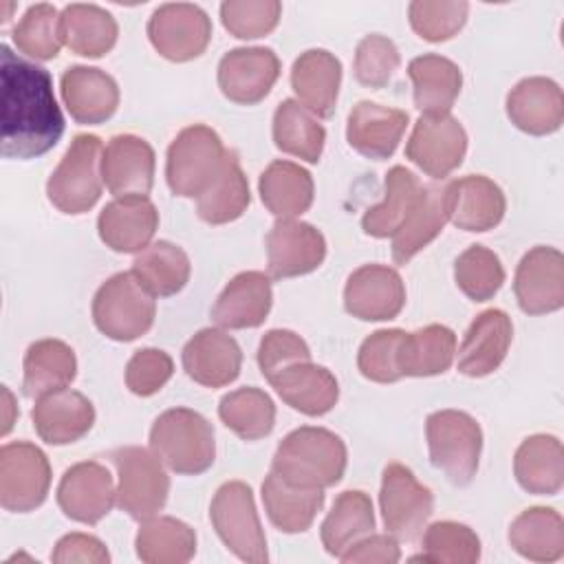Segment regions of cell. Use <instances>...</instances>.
Listing matches in <instances>:
<instances>
[{"label":"cell","mask_w":564,"mask_h":564,"mask_svg":"<svg viewBox=\"0 0 564 564\" xmlns=\"http://www.w3.org/2000/svg\"><path fill=\"white\" fill-rule=\"evenodd\" d=\"M132 273L154 297H170L187 284L192 264L178 245L170 240H156L137 253Z\"/></svg>","instance_id":"obj_45"},{"label":"cell","mask_w":564,"mask_h":564,"mask_svg":"<svg viewBox=\"0 0 564 564\" xmlns=\"http://www.w3.org/2000/svg\"><path fill=\"white\" fill-rule=\"evenodd\" d=\"M260 200L278 218H297L313 205L315 185L306 167L293 161H273L258 181Z\"/></svg>","instance_id":"obj_34"},{"label":"cell","mask_w":564,"mask_h":564,"mask_svg":"<svg viewBox=\"0 0 564 564\" xmlns=\"http://www.w3.org/2000/svg\"><path fill=\"white\" fill-rule=\"evenodd\" d=\"M51 489V463L46 454L29 443L13 441L0 449V505L13 513L37 509Z\"/></svg>","instance_id":"obj_11"},{"label":"cell","mask_w":564,"mask_h":564,"mask_svg":"<svg viewBox=\"0 0 564 564\" xmlns=\"http://www.w3.org/2000/svg\"><path fill=\"white\" fill-rule=\"evenodd\" d=\"M117 502V487L110 471L97 460L68 467L57 485V505L66 518L82 524H97Z\"/></svg>","instance_id":"obj_18"},{"label":"cell","mask_w":564,"mask_h":564,"mask_svg":"<svg viewBox=\"0 0 564 564\" xmlns=\"http://www.w3.org/2000/svg\"><path fill=\"white\" fill-rule=\"evenodd\" d=\"M408 121L410 117L405 110L375 101H359L348 115L346 141L361 156L383 161L394 154Z\"/></svg>","instance_id":"obj_27"},{"label":"cell","mask_w":564,"mask_h":564,"mask_svg":"<svg viewBox=\"0 0 564 564\" xmlns=\"http://www.w3.org/2000/svg\"><path fill=\"white\" fill-rule=\"evenodd\" d=\"M401 551H399V542L386 533H370L366 538H361L359 542H355L339 560L346 564H394L399 562Z\"/></svg>","instance_id":"obj_57"},{"label":"cell","mask_w":564,"mask_h":564,"mask_svg":"<svg viewBox=\"0 0 564 564\" xmlns=\"http://www.w3.org/2000/svg\"><path fill=\"white\" fill-rule=\"evenodd\" d=\"M346 463V443L335 432L302 425L280 441L271 471L300 487L326 489L341 480Z\"/></svg>","instance_id":"obj_2"},{"label":"cell","mask_w":564,"mask_h":564,"mask_svg":"<svg viewBox=\"0 0 564 564\" xmlns=\"http://www.w3.org/2000/svg\"><path fill=\"white\" fill-rule=\"evenodd\" d=\"M454 280L469 300L487 302L500 291L505 282V269L491 249L471 245L456 258Z\"/></svg>","instance_id":"obj_49"},{"label":"cell","mask_w":564,"mask_h":564,"mask_svg":"<svg viewBox=\"0 0 564 564\" xmlns=\"http://www.w3.org/2000/svg\"><path fill=\"white\" fill-rule=\"evenodd\" d=\"M383 187V200L375 207H368L361 218L364 234L372 238H392L408 220L423 192L416 174L403 165H394L388 170Z\"/></svg>","instance_id":"obj_36"},{"label":"cell","mask_w":564,"mask_h":564,"mask_svg":"<svg viewBox=\"0 0 564 564\" xmlns=\"http://www.w3.org/2000/svg\"><path fill=\"white\" fill-rule=\"evenodd\" d=\"M518 485L535 496H555L564 485V449L553 434H533L513 456Z\"/></svg>","instance_id":"obj_32"},{"label":"cell","mask_w":564,"mask_h":564,"mask_svg":"<svg viewBox=\"0 0 564 564\" xmlns=\"http://www.w3.org/2000/svg\"><path fill=\"white\" fill-rule=\"evenodd\" d=\"M101 154L97 134H77L46 183V196L62 214H86L101 196Z\"/></svg>","instance_id":"obj_6"},{"label":"cell","mask_w":564,"mask_h":564,"mask_svg":"<svg viewBox=\"0 0 564 564\" xmlns=\"http://www.w3.org/2000/svg\"><path fill=\"white\" fill-rule=\"evenodd\" d=\"M117 469V507L132 520L143 522L167 502L170 476L152 449L123 445L108 454Z\"/></svg>","instance_id":"obj_8"},{"label":"cell","mask_w":564,"mask_h":564,"mask_svg":"<svg viewBox=\"0 0 564 564\" xmlns=\"http://www.w3.org/2000/svg\"><path fill=\"white\" fill-rule=\"evenodd\" d=\"M273 304L269 273L242 271L234 275L212 306V319L220 328L240 330L260 326Z\"/></svg>","instance_id":"obj_28"},{"label":"cell","mask_w":564,"mask_h":564,"mask_svg":"<svg viewBox=\"0 0 564 564\" xmlns=\"http://www.w3.org/2000/svg\"><path fill=\"white\" fill-rule=\"evenodd\" d=\"M181 361L192 381L205 388H223L238 379L242 350L223 328H203L183 346Z\"/></svg>","instance_id":"obj_22"},{"label":"cell","mask_w":564,"mask_h":564,"mask_svg":"<svg viewBox=\"0 0 564 564\" xmlns=\"http://www.w3.org/2000/svg\"><path fill=\"white\" fill-rule=\"evenodd\" d=\"M326 258V238L311 223L278 220L267 234L269 278H297L315 271Z\"/></svg>","instance_id":"obj_17"},{"label":"cell","mask_w":564,"mask_h":564,"mask_svg":"<svg viewBox=\"0 0 564 564\" xmlns=\"http://www.w3.org/2000/svg\"><path fill=\"white\" fill-rule=\"evenodd\" d=\"M408 75L412 79L414 106L423 115L449 112L463 88V73L458 64L436 53L414 57L408 64Z\"/></svg>","instance_id":"obj_33"},{"label":"cell","mask_w":564,"mask_h":564,"mask_svg":"<svg viewBox=\"0 0 564 564\" xmlns=\"http://www.w3.org/2000/svg\"><path fill=\"white\" fill-rule=\"evenodd\" d=\"M518 306L529 315H546L564 306V256L538 245L518 262L513 278Z\"/></svg>","instance_id":"obj_15"},{"label":"cell","mask_w":564,"mask_h":564,"mask_svg":"<svg viewBox=\"0 0 564 564\" xmlns=\"http://www.w3.org/2000/svg\"><path fill=\"white\" fill-rule=\"evenodd\" d=\"M513 339L511 317L500 308H487L469 324L458 348V372L487 377L500 368Z\"/></svg>","instance_id":"obj_24"},{"label":"cell","mask_w":564,"mask_h":564,"mask_svg":"<svg viewBox=\"0 0 564 564\" xmlns=\"http://www.w3.org/2000/svg\"><path fill=\"white\" fill-rule=\"evenodd\" d=\"M225 145L218 132L205 123L183 128L167 148L165 178L174 196L198 198L216 178L223 161Z\"/></svg>","instance_id":"obj_7"},{"label":"cell","mask_w":564,"mask_h":564,"mask_svg":"<svg viewBox=\"0 0 564 564\" xmlns=\"http://www.w3.org/2000/svg\"><path fill=\"white\" fill-rule=\"evenodd\" d=\"M375 531V509L368 494L359 489L341 491L322 522V544L328 555L341 557L355 542Z\"/></svg>","instance_id":"obj_38"},{"label":"cell","mask_w":564,"mask_h":564,"mask_svg":"<svg viewBox=\"0 0 564 564\" xmlns=\"http://www.w3.org/2000/svg\"><path fill=\"white\" fill-rule=\"evenodd\" d=\"M51 560L55 564H108L110 553L99 538L75 531L57 540Z\"/></svg>","instance_id":"obj_56"},{"label":"cell","mask_w":564,"mask_h":564,"mask_svg":"<svg viewBox=\"0 0 564 564\" xmlns=\"http://www.w3.org/2000/svg\"><path fill=\"white\" fill-rule=\"evenodd\" d=\"M339 84L341 62L326 48H308L291 66V88L297 101L315 117H333Z\"/></svg>","instance_id":"obj_30"},{"label":"cell","mask_w":564,"mask_h":564,"mask_svg":"<svg viewBox=\"0 0 564 564\" xmlns=\"http://www.w3.org/2000/svg\"><path fill=\"white\" fill-rule=\"evenodd\" d=\"M119 26L99 4L73 2L62 9V42L82 57H101L117 44Z\"/></svg>","instance_id":"obj_39"},{"label":"cell","mask_w":564,"mask_h":564,"mask_svg":"<svg viewBox=\"0 0 564 564\" xmlns=\"http://www.w3.org/2000/svg\"><path fill=\"white\" fill-rule=\"evenodd\" d=\"M430 460L452 485L465 487L478 471L482 430L478 421L463 410H436L425 421Z\"/></svg>","instance_id":"obj_5"},{"label":"cell","mask_w":564,"mask_h":564,"mask_svg":"<svg viewBox=\"0 0 564 564\" xmlns=\"http://www.w3.org/2000/svg\"><path fill=\"white\" fill-rule=\"evenodd\" d=\"M311 359V348L308 344L293 330L286 328H273L264 333L258 346V366L262 377L269 381L275 372L282 368Z\"/></svg>","instance_id":"obj_55"},{"label":"cell","mask_w":564,"mask_h":564,"mask_svg":"<svg viewBox=\"0 0 564 564\" xmlns=\"http://www.w3.org/2000/svg\"><path fill=\"white\" fill-rule=\"evenodd\" d=\"M280 77V59L269 46H240L218 62L220 93L240 106L262 101Z\"/></svg>","instance_id":"obj_14"},{"label":"cell","mask_w":564,"mask_h":564,"mask_svg":"<svg viewBox=\"0 0 564 564\" xmlns=\"http://www.w3.org/2000/svg\"><path fill=\"white\" fill-rule=\"evenodd\" d=\"M154 150L137 134H117L101 154V178L115 198L148 196L154 185Z\"/></svg>","instance_id":"obj_20"},{"label":"cell","mask_w":564,"mask_h":564,"mask_svg":"<svg viewBox=\"0 0 564 564\" xmlns=\"http://www.w3.org/2000/svg\"><path fill=\"white\" fill-rule=\"evenodd\" d=\"M465 152L467 132L449 112L421 115L405 143V156L432 178H445L458 170Z\"/></svg>","instance_id":"obj_13"},{"label":"cell","mask_w":564,"mask_h":564,"mask_svg":"<svg viewBox=\"0 0 564 564\" xmlns=\"http://www.w3.org/2000/svg\"><path fill=\"white\" fill-rule=\"evenodd\" d=\"M434 562V564H474L480 560V538L460 522L441 520L425 529L421 540V555L412 562Z\"/></svg>","instance_id":"obj_48"},{"label":"cell","mask_w":564,"mask_h":564,"mask_svg":"<svg viewBox=\"0 0 564 564\" xmlns=\"http://www.w3.org/2000/svg\"><path fill=\"white\" fill-rule=\"evenodd\" d=\"M273 141L284 154L317 163L324 150L326 130L297 99H284L273 112Z\"/></svg>","instance_id":"obj_44"},{"label":"cell","mask_w":564,"mask_h":564,"mask_svg":"<svg viewBox=\"0 0 564 564\" xmlns=\"http://www.w3.org/2000/svg\"><path fill=\"white\" fill-rule=\"evenodd\" d=\"M159 229V212L148 196H119L97 218V231L106 247L117 253L143 251Z\"/></svg>","instance_id":"obj_21"},{"label":"cell","mask_w":564,"mask_h":564,"mask_svg":"<svg viewBox=\"0 0 564 564\" xmlns=\"http://www.w3.org/2000/svg\"><path fill=\"white\" fill-rule=\"evenodd\" d=\"M150 449L174 474L198 476L216 458L214 427L196 410L170 408L150 427Z\"/></svg>","instance_id":"obj_3"},{"label":"cell","mask_w":564,"mask_h":564,"mask_svg":"<svg viewBox=\"0 0 564 564\" xmlns=\"http://www.w3.org/2000/svg\"><path fill=\"white\" fill-rule=\"evenodd\" d=\"M64 134V115L51 73L0 46V152L7 159L42 156Z\"/></svg>","instance_id":"obj_1"},{"label":"cell","mask_w":564,"mask_h":564,"mask_svg":"<svg viewBox=\"0 0 564 564\" xmlns=\"http://www.w3.org/2000/svg\"><path fill=\"white\" fill-rule=\"evenodd\" d=\"M469 4L463 0H414L408 7L410 26L427 42L454 37L467 22Z\"/></svg>","instance_id":"obj_50"},{"label":"cell","mask_w":564,"mask_h":564,"mask_svg":"<svg viewBox=\"0 0 564 564\" xmlns=\"http://www.w3.org/2000/svg\"><path fill=\"white\" fill-rule=\"evenodd\" d=\"M282 15L278 0H225L220 4L223 26L238 40H256L271 33Z\"/></svg>","instance_id":"obj_52"},{"label":"cell","mask_w":564,"mask_h":564,"mask_svg":"<svg viewBox=\"0 0 564 564\" xmlns=\"http://www.w3.org/2000/svg\"><path fill=\"white\" fill-rule=\"evenodd\" d=\"M154 317V295L132 271L115 273L93 297V322L115 341H132L145 335L152 328Z\"/></svg>","instance_id":"obj_4"},{"label":"cell","mask_w":564,"mask_h":564,"mask_svg":"<svg viewBox=\"0 0 564 564\" xmlns=\"http://www.w3.org/2000/svg\"><path fill=\"white\" fill-rule=\"evenodd\" d=\"M405 306V284L397 269L364 264L355 269L344 286V308L364 322L394 319Z\"/></svg>","instance_id":"obj_16"},{"label":"cell","mask_w":564,"mask_h":564,"mask_svg":"<svg viewBox=\"0 0 564 564\" xmlns=\"http://www.w3.org/2000/svg\"><path fill=\"white\" fill-rule=\"evenodd\" d=\"M209 520L223 544L242 562L264 564L269 560L267 538L256 511L253 491L242 480L218 487L209 505Z\"/></svg>","instance_id":"obj_9"},{"label":"cell","mask_w":564,"mask_h":564,"mask_svg":"<svg viewBox=\"0 0 564 564\" xmlns=\"http://www.w3.org/2000/svg\"><path fill=\"white\" fill-rule=\"evenodd\" d=\"M445 185H423L419 203L408 220L392 236V258L397 264H408L425 249L445 227Z\"/></svg>","instance_id":"obj_41"},{"label":"cell","mask_w":564,"mask_h":564,"mask_svg":"<svg viewBox=\"0 0 564 564\" xmlns=\"http://www.w3.org/2000/svg\"><path fill=\"white\" fill-rule=\"evenodd\" d=\"M507 117L533 137L553 134L564 121L562 88L549 77H524L507 95Z\"/></svg>","instance_id":"obj_23"},{"label":"cell","mask_w":564,"mask_h":564,"mask_svg":"<svg viewBox=\"0 0 564 564\" xmlns=\"http://www.w3.org/2000/svg\"><path fill=\"white\" fill-rule=\"evenodd\" d=\"M137 557L145 564H185L196 553V533L172 516H152L134 538Z\"/></svg>","instance_id":"obj_42"},{"label":"cell","mask_w":564,"mask_h":564,"mask_svg":"<svg viewBox=\"0 0 564 564\" xmlns=\"http://www.w3.org/2000/svg\"><path fill=\"white\" fill-rule=\"evenodd\" d=\"M447 220L463 231H489L505 212L507 198L498 183L482 174H467L445 185Z\"/></svg>","instance_id":"obj_19"},{"label":"cell","mask_w":564,"mask_h":564,"mask_svg":"<svg viewBox=\"0 0 564 564\" xmlns=\"http://www.w3.org/2000/svg\"><path fill=\"white\" fill-rule=\"evenodd\" d=\"M22 392L29 399H40L48 392L73 383L77 359L73 348L62 339H37L24 352Z\"/></svg>","instance_id":"obj_35"},{"label":"cell","mask_w":564,"mask_h":564,"mask_svg":"<svg viewBox=\"0 0 564 564\" xmlns=\"http://www.w3.org/2000/svg\"><path fill=\"white\" fill-rule=\"evenodd\" d=\"M59 90L66 110L82 126L108 121L119 106V86L101 68L70 66L62 73Z\"/></svg>","instance_id":"obj_26"},{"label":"cell","mask_w":564,"mask_h":564,"mask_svg":"<svg viewBox=\"0 0 564 564\" xmlns=\"http://www.w3.org/2000/svg\"><path fill=\"white\" fill-rule=\"evenodd\" d=\"M218 416L242 441H260L275 425V403L264 390L245 386L220 399Z\"/></svg>","instance_id":"obj_46"},{"label":"cell","mask_w":564,"mask_h":564,"mask_svg":"<svg viewBox=\"0 0 564 564\" xmlns=\"http://www.w3.org/2000/svg\"><path fill=\"white\" fill-rule=\"evenodd\" d=\"M13 44L31 59H53L62 48V13L48 4L37 2L26 9L20 22L13 26Z\"/></svg>","instance_id":"obj_47"},{"label":"cell","mask_w":564,"mask_h":564,"mask_svg":"<svg viewBox=\"0 0 564 564\" xmlns=\"http://www.w3.org/2000/svg\"><path fill=\"white\" fill-rule=\"evenodd\" d=\"M379 507L386 531L397 542H414L434 511V496L410 467L388 463L381 474Z\"/></svg>","instance_id":"obj_10"},{"label":"cell","mask_w":564,"mask_h":564,"mask_svg":"<svg viewBox=\"0 0 564 564\" xmlns=\"http://www.w3.org/2000/svg\"><path fill=\"white\" fill-rule=\"evenodd\" d=\"M456 355V335L443 324H427L405 333L399 348L403 377H434L449 370Z\"/></svg>","instance_id":"obj_43"},{"label":"cell","mask_w":564,"mask_h":564,"mask_svg":"<svg viewBox=\"0 0 564 564\" xmlns=\"http://www.w3.org/2000/svg\"><path fill=\"white\" fill-rule=\"evenodd\" d=\"M174 375L172 357L161 348L137 350L126 366V386L137 397L156 394Z\"/></svg>","instance_id":"obj_54"},{"label":"cell","mask_w":564,"mask_h":564,"mask_svg":"<svg viewBox=\"0 0 564 564\" xmlns=\"http://www.w3.org/2000/svg\"><path fill=\"white\" fill-rule=\"evenodd\" d=\"M509 544L531 562H557L564 555V520L551 507H529L511 522Z\"/></svg>","instance_id":"obj_37"},{"label":"cell","mask_w":564,"mask_h":564,"mask_svg":"<svg viewBox=\"0 0 564 564\" xmlns=\"http://www.w3.org/2000/svg\"><path fill=\"white\" fill-rule=\"evenodd\" d=\"M262 505L271 524L282 533H304L324 507V489L300 487L275 471L262 482Z\"/></svg>","instance_id":"obj_31"},{"label":"cell","mask_w":564,"mask_h":564,"mask_svg":"<svg viewBox=\"0 0 564 564\" xmlns=\"http://www.w3.org/2000/svg\"><path fill=\"white\" fill-rule=\"evenodd\" d=\"M249 203L251 192L238 154L234 150H227L216 178L196 198V214L209 225H225L240 218Z\"/></svg>","instance_id":"obj_40"},{"label":"cell","mask_w":564,"mask_h":564,"mask_svg":"<svg viewBox=\"0 0 564 564\" xmlns=\"http://www.w3.org/2000/svg\"><path fill=\"white\" fill-rule=\"evenodd\" d=\"M2 397H4V410H7L4 425H2V434H9V430H11V416H9V412H13L15 408H13V397H11V392L7 390V386H2Z\"/></svg>","instance_id":"obj_58"},{"label":"cell","mask_w":564,"mask_h":564,"mask_svg":"<svg viewBox=\"0 0 564 564\" xmlns=\"http://www.w3.org/2000/svg\"><path fill=\"white\" fill-rule=\"evenodd\" d=\"M31 421L44 443L68 445L90 432L95 423V408L86 394L62 388L35 401Z\"/></svg>","instance_id":"obj_25"},{"label":"cell","mask_w":564,"mask_h":564,"mask_svg":"<svg viewBox=\"0 0 564 564\" xmlns=\"http://www.w3.org/2000/svg\"><path fill=\"white\" fill-rule=\"evenodd\" d=\"M405 330L401 328H381L368 335L357 352L359 372L375 383H394L399 381V348Z\"/></svg>","instance_id":"obj_51"},{"label":"cell","mask_w":564,"mask_h":564,"mask_svg":"<svg viewBox=\"0 0 564 564\" xmlns=\"http://www.w3.org/2000/svg\"><path fill=\"white\" fill-rule=\"evenodd\" d=\"M148 37L154 51L170 62H189L212 42L209 15L192 2H165L148 20Z\"/></svg>","instance_id":"obj_12"},{"label":"cell","mask_w":564,"mask_h":564,"mask_svg":"<svg viewBox=\"0 0 564 564\" xmlns=\"http://www.w3.org/2000/svg\"><path fill=\"white\" fill-rule=\"evenodd\" d=\"M269 383L289 408L306 416H322L330 412L339 399V383L335 375L311 359L282 368L269 379Z\"/></svg>","instance_id":"obj_29"},{"label":"cell","mask_w":564,"mask_h":564,"mask_svg":"<svg viewBox=\"0 0 564 564\" xmlns=\"http://www.w3.org/2000/svg\"><path fill=\"white\" fill-rule=\"evenodd\" d=\"M401 64L397 44L379 33H370L359 40L355 48L352 73L355 79L368 88H383Z\"/></svg>","instance_id":"obj_53"}]
</instances>
